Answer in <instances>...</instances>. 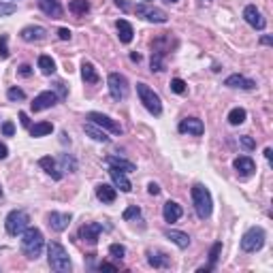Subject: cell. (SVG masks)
<instances>
[{
	"mask_svg": "<svg viewBox=\"0 0 273 273\" xmlns=\"http://www.w3.org/2000/svg\"><path fill=\"white\" fill-rule=\"evenodd\" d=\"M43 245H45V237L39 229H34V226H28L24 233H22V252L26 258L30 260H36L41 256L43 252Z\"/></svg>",
	"mask_w": 273,
	"mask_h": 273,
	"instance_id": "6da1fadb",
	"label": "cell"
},
{
	"mask_svg": "<svg viewBox=\"0 0 273 273\" xmlns=\"http://www.w3.org/2000/svg\"><path fill=\"white\" fill-rule=\"evenodd\" d=\"M190 194H192V203H194L196 216L201 218V220H207V218L212 216V209H214V201H212L209 190L203 184H194L192 190H190Z\"/></svg>",
	"mask_w": 273,
	"mask_h": 273,
	"instance_id": "7a4b0ae2",
	"label": "cell"
},
{
	"mask_svg": "<svg viewBox=\"0 0 273 273\" xmlns=\"http://www.w3.org/2000/svg\"><path fill=\"white\" fill-rule=\"evenodd\" d=\"M47 260H49V267L58 273H69L71 271V258H69V252L62 248L58 241H51L47 245Z\"/></svg>",
	"mask_w": 273,
	"mask_h": 273,
	"instance_id": "3957f363",
	"label": "cell"
},
{
	"mask_svg": "<svg viewBox=\"0 0 273 273\" xmlns=\"http://www.w3.org/2000/svg\"><path fill=\"white\" fill-rule=\"evenodd\" d=\"M28 226H30V216L26 214L24 209H13V212H9V216L5 218V229L11 237L22 235Z\"/></svg>",
	"mask_w": 273,
	"mask_h": 273,
	"instance_id": "277c9868",
	"label": "cell"
},
{
	"mask_svg": "<svg viewBox=\"0 0 273 273\" xmlns=\"http://www.w3.org/2000/svg\"><path fill=\"white\" fill-rule=\"evenodd\" d=\"M136 94H139L143 107L148 109L152 115H160L162 113V101H160V96L154 92L148 84H136Z\"/></svg>",
	"mask_w": 273,
	"mask_h": 273,
	"instance_id": "5b68a950",
	"label": "cell"
},
{
	"mask_svg": "<svg viewBox=\"0 0 273 273\" xmlns=\"http://www.w3.org/2000/svg\"><path fill=\"white\" fill-rule=\"evenodd\" d=\"M265 239H267V233L260 229V226H252L243 233L241 237V250L243 252H258L262 250V245H265Z\"/></svg>",
	"mask_w": 273,
	"mask_h": 273,
	"instance_id": "8992f818",
	"label": "cell"
},
{
	"mask_svg": "<svg viewBox=\"0 0 273 273\" xmlns=\"http://www.w3.org/2000/svg\"><path fill=\"white\" fill-rule=\"evenodd\" d=\"M107 86H109V94H111L113 101H126L128 98V92H130L128 79L120 75V73H109Z\"/></svg>",
	"mask_w": 273,
	"mask_h": 273,
	"instance_id": "52a82bcc",
	"label": "cell"
},
{
	"mask_svg": "<svg viewBox=\"0 0 273 273\" xmlns=\"http://www.w3.org/2000/svg\"><path fill=\"white\" fill-rule=\"evenodd\" d=\"M88 120L96 124V126H101L103 130H109V132H113V134H122V126L117 124L113 117H109L105 113H98V111H90L88 113Z\"/></svg>",
	"mask_w": 273,
	"mask_h": 273,
	"instance_id": "ba28073f",
	"label": "cell"
},
{
	"mask_svg": "<svg viewBox=\"0 0 273 273\" xmlns=\"http://www.w3.org/2000/svg\"><path fill=\"white\" fill-rule=\"evenodd\" d=\"M136 15L148 20L152 24H165L169 20V15L158 7H148V5H136Z\"/></svg>",
	"mask_w": 273,
	"mask_h": 273,
	"instance_id": "9c48e42d",
	"label": "cell"
},
{
	"mask_svg": "<svg viewBox=\"0 0 273 273\" xmlns=\"http://www.w3.org/2000/svg\"><path fill=\"white\" fill-rule=\"evenodd\" d=\"M101 233H103V224L101 222H86L79 229V239L90 243V245H96L98 237H101Z\"/></svg>",
	"mask_w": 273,
	"mask_h": 273,
	"instance_id": "30bf717a",
	"label": "cell"
},
{
	"mask_svg": "<svg viewBox=\"0 0 273 273\" xmlns=\"http://www.w3.org/2000/svg\"><path fill=\"white\" fill-rule=\"evenodd\" d=\"M58 103V96L56 92H51V90H45V92H41L39 96H34V101L30 103L32 107V111H45V109H51L53 105Z\"/></svg>",
	"mask_w": 273,
	"mask_h": 273,
	"instance_id": "8fae6325",
	"label": "cell"
},
{
	"mask_svg": "<svg viewBox=\"0 0 273 273\" xmlns=\"http://www.w3.org/2000/svg\"><path fill=\"white\" fill-rule=\"evenodd\" d=\"M177 130H179L181 134H192V136H201V134L205 132V126H203V122L198 120V117H184V120L179 122Z\"/></svg>",
	"mask_w": 273,
	"mask_h": 273,
	"instance_id": "7c38bea8",
	"label": "cell"
},
{
	"mask_svg": "<svg viewBox=\"0 0 273 273\" xmlns=\"http://www.w3.org/2000/svg\"><path fill=\"white\" fill-rule=\"evenodd\" d=\"M243 20L248 22V24L252 26V28H256V30H262V28L267 26V20L262 17V13H260L254 5H248V7L243 9Z\"/></svg>",
	"mask_w": 273,
	"mask_h": 273,
	"instance_id": "4fadbf2b",
	"label": "cell"
},
{
	"mask_svg": "<svg viewBox=\"0 0 273 273\" xmlns=\"http://www.w3.org/2000/svg\"><path fill=\"white\" fill-rule=\"evenodd\" d=\"M73 220V216L71 214H60V212H51L47 216V222L51 226V231H56V233H64L69 229V224Z\"/></svg>",
	"mask_w": 273,
	"mask_h": 273,
	"instance_id": "5bb4252c",
	"label": "cell"
},
{
	"mask_svg": "<svg viewBox=\"0 0 273 273\" xmlns=\"http://www.w3.org/2000/svg\"><path fill=\"white\" fill-rule=\"evenodd\" d=\"M109 175H111V181H113V186H115V188H120L122 192H130V190H132V184H130V179L126 177V173H124V171L115 169V167H109Z\"/></svg>",
	"mask_w": 273,
	"mask_h": 273,
	"instance_id": "9a60e30c",
	"label": "cell"
},
{
	"mask_svg": "<svg viewBox=\"0 0 273 273\" xmlns=\"http://www.w3.org/2000/svg\"><path fill=\"white\" fill-rule=\"evenodd\" d=\"M181 216H184V209H181L179 203H175V201H167L165 205H162V218H165V222L173 224V222H177Z\"/></svg>",
	"mask_w": 273,
	"mask_h": 273,
	"instance_id": "2e32d148",
	"label": "cell"
},
{
	"mask_svg": "<svg viewBox=\"0 0 273 273\" xmlns=\"http://www.w3.org/2000/svg\"><path fill=\"white\" fill-rule=\"evenodd\" d=\"M233 167H235V171H237L241 177H250V175H254V171H256V165H254V160H252L250 156L235 158Z\"/></svg>",
	"mask_w": 273,
	"mask_h": 273,
	"instance_id": "e0dca14e",
	"label": "cell"
},
{
	"mask_svg": "<svg viewBox=\"0 0 273 273\" xmlns=\"http://www.w3.org/2000/svg\"><path fill=\"white\" fill-rule=\"evenodd\" d=\"M22 41L26 43H32V41H43L45 36H47V30L43 28V26H26V28L20 32Z\"/></svg>",
	"mask_w": 273,
	"mask_h": 273,
	"instance_id": "ac0fdd59",
	"label": "cell"
},
{
	"mask_svg": "<svg viewBox=\"0 0 273 273\" xmlns=\"http://www.w3.org/2000/svg\"><path fill=\"white\" fill-rule=\"evenodd\" d=\"M224 86L226 88H239V90H254L256 88V81L243 77V75H231V77H226Z\"/></svg>",
	"mask_w": 273,
	"mask_h": 273,
	"instance_id": "d6986e66",
	"label": "cell"
},
{
	"mask_svg": "<svg viewBox=\"0 0 273 273\" xmlns=\"http://www.w3.org/2000/svg\"><path fill=\"white\" fill-rule=\"evenodd\" d=\"M39 167L47 173V175H51V179H56V181H60L62 179V171H60V167H58V162L53 160L51 156H43L41 160H39Z\"/></svg>",
	"mask_w": 273,
	"mask_h": 273,
	"instance_id": "ffe728a7",
	"label": "cell"
},
{
	"mask_svg": "<svg viewBox=\"0 0 273 273\" xmlns=\"http://www.w3.org/2000/svg\"><path fill=\"white\" fill-rule=\"evenodd\" d=\"M105 165H107V167H115V169H120V171H124V173L136 171L134 162L126 160V158H120V156H107V158H105Z\"/></svg>",
	"mask_w": 273,
	"mask_h": 273,
	"instance_id": "44dd1931",
	"label": "cell"
},
{
	"mask_svg": "<svg viewBox=\"0 0 273 273\" xmlns=\"http://www.w3.org/2000/svg\"><path fill=\"white\" fill-rule=\"evenodd\" d=\"M148 262H150L154 269H162V267H169V265H171V258L167 256L165 252L148 250Z\"/></svg>",
	"mask_w": 273,
	"mask_h": 273,
	"instance_id": "7402d4cb",
	"label": "cell"
},
{
	"mask_svg": "<svg viewBox=\"0 0 273 273\" xmlns=\"http://www.w3.org/2000/svg\"><path fill=\"white\" fill-rule=\"evenodd\" d=\"M96 198L101 203H113L117 198V190L109 184H98L96 186Z\"/></svg>",
	"mask_w": 273,
	"mask_h": 273,
	"instance_id": "603a6c76",
	"label": "cell"
},
{
	"mask_svg": "<svg viewBox=\"0 0 273 273\" xmlns=\"http://www.w3.org/2000/svg\"><path fill=\"white\" fill-rule=\"evenodd\" d=\"M39 9L45 15H49V17H60L62 15L60 0H39Z\"/></svg>",
	"mask_w": 273,
	"mask_h": 273,
	"instance_id": "cb8c5ba5",
	"label": "cell"
},
{
	"mask_svg": "<svg viewBox=\"0 0 273 273\" xmlns=\"http://www.w3.org/2000/svg\"><path fill=\"white\" fill-rule=\"evenodd\" d=\"M165 237H167V239H171L173 243L177 245L179 250H186L188 245H190V237H188L186 233H181V231H173V229H167V231H165Z\"/></svg>",
	"mask_w": 273,
	"mask_h": 273,
	"instance_id": "d4e9b609",
	"label": "cell"
},
{
	"mask_svg": "<svg viewBox=\"0 0 273 273\" xmlns=\"http://www.w3.org/2000/svg\"><path fill=\"white\" fill-rule=\"evenodd\" d=\"M115 28H117V36H120V41L124 45H128L132 41V36H134V30H132V26L126 22V20H117L115 22Z\"/></svg>",
	"mask_w": 273,
	"mask_h": 273,
	"instance_id": "484cf974",
	"label": "cell"
},
{
	"mask_svg": "<svg viewBox=\"0 0 273 273\" xmlns=\"http://www.w3.org/2000/svg\"><path fill=\"white\" fill-rule=\"evenodd\" d=\"M84 130H86L88 136H92V139L98 141V143H109V141H111V139L107 136V132L101 128V126H96V124H92V122L84 124Z\"/></svg>",
	"mask_w": 273,
	"mask_h": 273,
	"instance_id": "4316f807",
	"label": "cell"
},
{
	"mask_svg": "<svg viewBox=\"0 0 273 273\" xmlns=\"http://www.w3.org/2000/svg\"><path fill=\"white\" fill-rule=\"evenodd\" d=\"M81 77H84L86 84H92V86L101 81V77H98V73H96L92 62H84V64H81Z\"/></svg>",
	"mask_w": 273,
	"mask_h": 273,
	"instance_id": "83f0119b",
	"label": "cell"
},
{
	"mask_svg": "<svg viewBox=\"0 0 273 273\" xmlns=\"http://www.w3.org/2000/svg\"><path fill=\"white\" fill-rule=\"evenodd\" d=\"M28 130H30V136H45V134L53 132V124L51 122H39V124L30 126Z\"/></svg>",
	"mask_w": 273,
	"mask_h": 273,
	"instance_id": "f1b7e54d",
	"label": "cell"
},
{
	"mask_svg": "<svg viewBox=\"0 0 273 273\" xmlns=\"http://www.w3.org/2000/svg\"><path fill=\"white\" fill-rule=\"evenodd\" d=\"M39 69L43 75H53L56 73V62L51 60V56H39Z\"/></svg>",
	"mask_w": 273,
	"mask_h": 273,
	"instance_id": "f546056e",
	"label": "cell"
},
{
	"mask_svg": "<svg viewBox=\"0 0 273 273\" xmlns=\"http://www.w3.org/2000/svg\"><path fill=\"white\" fill-rule=\"evenodd\" d=\"M165 56H167V53H162V51H158V49L152 51V60H150L152 71H156V73L165 71Z\"/></svg>",
	"mask_w": 273,
	"mask_h": 273,
	"instance_id": "4dcf8cb0",
	"label": "cell"
},
{
	"mask_svg": "<svg viewBox=\"0 0 273 273\" xmlns=\"http://www.w3.org/2000/svg\"><path fill=\"white\" fill-rule=\"evenodd\" d=\"M69 9L75 15H86L90 11V0H71Z\"/></svg>",
	"mask_w": 273,
	"mask_h": 273,
	"instance_id": "1f68e13d",
	"label": "cell"
},
{
	"mask_svg": "<svg viewBox=\"0 0 273 273\" xmlns=\"http://www.w3.org/2000/svg\"><path fill=\"white\" fill-rule=\"evenodd\" d=\"M60 171H69V173H75L77 171V162H75V158L71 156V154H62L60 156Z\"/></svg>",
	"mask_w": 273,
	"mask_h": 273,
	"instance_id": "d6a6232c",
	"label": "cell"
},
{
	"mask_svg": "<svg viewBox=\"0 0 273 273\" xmlns=\"http://www.w3.org/2000/svg\"><path fill=\"white\" fill-rule=\"evenodd\" d=\"M245 109H241V107H235L233 111L229 113V124L231 126H239V124H243L245 122Z\"/></svg>",
	"mask_w": 273,
	"mask_h": 273,
	"instance_id": "836d02e7",
	"label": "cell"
},
{
	"mask_svg": "<svg viewBox=\"0 0 273 273\" xmlns=\"http://www.w3.org/2000/svg\"><path fill=\"white\" fill-rule=\"evenodd\" d=\"M220 252H222V243H220V241H216V243H214V248H212V252H209V271L216 267L218 258H220Z\"/></svg>",
	"mask_w": 273,
	"mask_h": 273,
	"instance_id": "e575fe53",
	"label": "cell"
},
{
	"mask_svg": "<svg viewBox=\"0 0 273 273\" xmlns=\"http://www.w3.org/2000/svg\"><path fill=\"white\" fill-rule=\"evenodd\" d=\"M109 254H111L113 258L122 260V258L126 256V248H124L122 243H111V245H109Z\"/></svg>",
	"mask_w": 273,
	"mask_h": 273,
	"instance_id": "d590c367",
	"label": "cell"
},
{
	"mask_svg": "<svg viewBox=\"0 0 273 273\" xmlns=\"http://www.w3.org/2000/svg\"><path fill=\"white\" fill-rule=\"evenodd\" d=\"M171 90L175 94H186V81L184 79H179V77H175V79H171Z\"/></svg>",
	"mask_w": 273,
	"mask_h": 273,
	"instance_id": "8d00e7d4",
	"label": "cell"
},
{
	"mask_svg": "<svg viewBox=\"0 0 273 273\" xmlns=\"http://www.w3.org/2000/svg\"><path fill=\"white\" fill-rule=\"evenodd\" d=\"M134 218H141V209L136 207V205H130V207L122 214V220L128 222V220H134Z\"/></svg>",
	"mask_w": 273,
	"mask_h": 273,
	"instance_id": "74e56055",
	"label": "cell"
},
{
	"mask_svg": "<svg viewBox=\"0 0 273 273\" xmlns=\"http://www.w3.org/2000/svg\"><path fill=\"white\" fill-rule=\"evenodd\" d=\"M7 98H9V101H24L26 92H24V90H20V88H9L7 90Z\"/></svg>",
	"mask_w": 273,
	"mask_h": 273,
	"instance_id": "f35d334b",
	"label": "cell"
},
{
	"mask_svg": "<svg viewBox=\"0 0 273 273\" xmlns=\"http://www.w3.org/2000/svg\"><path fill=\"white\" fill-rule=\"evenodd\" d=\"M53 90H56L58 101H64V98L69 96V90H66V86L62 84V81H53Z\"/></svg>",
	"mask_w": 273,
	"mask_h": 273,
	"instance_id": "ab89813d",
	"label": "cell"
},
{
	"mask_svg": "<svg viewBox=\"0 0 273 273\" xmlns=\"http://www.w3.org/2000/svg\"><path fill=\"white\" fill-rule=\"evenodd\" d=\"M17 11V7L13 3H3L0 0V17H7V15H13Z\"/></svg>",
	"mask_w": 273,
	"mask_h": 273,
	"instance_id": "60d3db41",
	"label": "cell"
},
{
	"mask_svg": "<svg viewBox=\"0 0 273 273\" xmlns=\"http://www.w3.org/2000/svg\"><path fill=\"white\" fill-rule=\"evenodd\" d=\"M239 143H241V148H243V150H248V152H252L254 148H256V141H254L250 134H243V136H239Z\"/></svg>",
	"mask_w": 273,
	"mask_h": 273,
	"instance_id": "b9f144b4",
	"label": "cell"
},
{
	"mask_svg": "<svg viewBox=\"0 0 273 273\" xmlns=\"http://www.w3.org/2000/svg\"><path fill=\"white\" fill-rule=\"evenodd\" d=\"M0 58L7 60L9 58V36L0 34Z\"/></svg>",
	"mask_w": 273,
	"mask_h": 273,
	"instance_id": "7bdbcfd3",
	"label": "cell"
},
{
	"mask_svg": "<svg viewBox=\"0 0 273 273\" xmlns=\"http://www.w3.org/2000/svg\"><path fill=\"white\" fill-rule=\"evenodd\" d=\"M3 134H5V136H13V134H15L13 122H5V124H3Z\"/></svg>",
	"mask_w": 273,
	"mask_h": 273,
	"instance_id": "ee69618b",
	"label": "cell"
},
{
	"mask_svg": "<svg viewBox=\"0 0 273 273\" xmlns=\"http://www.w3.org/2000/svg\"><path fill=\"white\" fill-rule=\"evenodd\" d=\"M17 73H20L22 77H30L32 75V66L30 64H22L20 69H17Z\"/></svg>",
	"mask_w": 273,
	"mask_h": 273,
	"instance_id": "f6af8a7d",
	"label": "cell"
},
{
	"mask_svg": "<svg viewBox=\"0 0 273 273\" xmlns=\"http://www.w3.org/2000/svg\"><path fill=\"white\" fill-rule=\"evenodd\" d=\"M148 192H150L152 196H158V194H160V186H158V184H154V181H152V184L148 186Z\"/></svg>",
	"mask_w": 273,
	"mask_h": 273,
	"instance_id": "bcb514c9",
	"label": "cell"
},
{
	"mask_svg": "<svg viewBox=\"0 0 273 273\" xmlns=\"http://www.w3.org/2000/svg\"><path fill=\"white\" fill-rule=\"evenodd\" d=\"M98 269H101V271H117V267L111 265V262H101V265H98Z\"/></svg>",
	"mask_w": 273,
	"mask_h": 273,
	"instance_id": "7dc6e473",
	"label": "cell"
},
{
	"mask_svg": "<svg viewBox=\"0 0 273 273\" xmlns=\"http://www.w3.org/2000/svg\"><path fill=\"white\" fill-rule=\"evenodd\" d=\"M58 34H60V39H62V41H69V39H71V30H69V28H60Z\"/></svg>",
	"mask_w": 273,
	"mask_h": 273,
	"instance_id": "c3c4849f",
	"label": "cell"
},
{
	"mask_svg": "<svg viewBox=\"0 0 273 273\" xmlns=\"http://www.w3.org/2000/svg\"><path fill=\"white\" fill-rule=\"evenodd\" d=\"M20 120H22V126H24V128H30V120H28V115H26L24 111L20 113Z\"/></svg>",
	"mask_w": 273,
	"mask_h": 273,
	"instance_id": "681fc988",
	"label": "cell"
},
{
	"mask_svg": "<svg viewBox=\"0 0 273 273\" xmlns=\"http://www.w3.org/2000/svg\"><path fill=\"white\" fill-rule=\"evenodd\" d=\"M7 156H9V148L5 143H0V160H5Z\"/></svg>",
	"mask_w": 273,
	"mask_h": 273,
	"instance_id": "f907efd6",
	"label": "cell"
},
{
	"mask_svg": "<svg viewBox=\"0 0 273 273\" xmlns=\"http://www.w3.org/2000/svg\"><path fill=\"white\" fill-rule=\"evenodd\" d=\"M260 43H262V45H271V43H273V39H271L269 34H265V36H262V39H260Z\"/></svg>",
	"mask_w": 273,
	"mask_h": 273,
	"instance_id": "816d5d0a",
	"label": "cell"
},
{
	"mask_svg": "<svg viewBox=\"0 0 273 273\" xmlns=\"http://www.w3.org/2000/svg\"><path fill=\"white\" fill-rule=\"evenodd\" d=\"M115 5H117V7H120V9H122V11H128V7H126V3H124V0H115Z\"/></svg>",
	"mask_w": 273,
	"mask_h": 273,
	"instance_id": "f5cc1de1",
	"label": "cell"
},
{
	"mask_svg": "<svg viewBox=\"0 0 273 273\" xmlns=\"http://www.w3.org/2000/svg\"><path fill=\"white\" fill-rule=\"evenodd\" d=\"M265 158L271 162V158H273V152H271V148H267V150H265Z\"/></svg>",
	"mask_w": 273,
	"mask_h": 273,
	"instance_id": "db71d44e",
	"label": "cell"
},
{
	"mask_svg": "<svg viewBox=\"0 0 273 273\" xmlns=\"http://www.w3.org/2000/svg\"><path fill=\"white\" fill-rule=\"evenodd\" d=\"M130 60L132 62H141V56H139V53H130Z\"/></svg>",
	"mask_w": 273,
	"mask_h": 273,
	"instance_id": "11a10c76",
	"label": "cell"
},
{
	"mask_svg": "<svg viewBox=\"0 0 273 273\" xmlns=\"http://www.w3.org/2000/svg\"><path fill=\"white\" fill-rule=\"evenodd\" d=\"M0 198H3V188H0Z\"/></svg>",
	"mask_w": 273,
	"mask_h": 273,
	"instance_id": "9f6ffc18",
	"label": "cell"
},
{
	"mask_svg": "<svg viewBox=\"0 0 273 273\" xmlns=\"http://www.w3.org/2000/svg\"><path fill=\"white\" fill-rule=\"evenodd\" d=\"M167 3H177V0H167Z\"/></svg>",
	"mask_w": 273,
	"mask_h": 273,
	"instance_id": "6f0895ef",
	"label": "cell"
},
{
	"mask_svg": "<svg viewBox=\"0 0 273 273\" xmlns=\"http://www.w3.org/2000/svg\"><path fill=\"white\" fill-rule=\"evenodd\" d=\"M145 3H148V0H145Z\"/></svg>",
	"mask_w": 273,
	"mask_h": 273,
	"instance_id": "680465c9",
	"label": "cell"
}]
</instances>
